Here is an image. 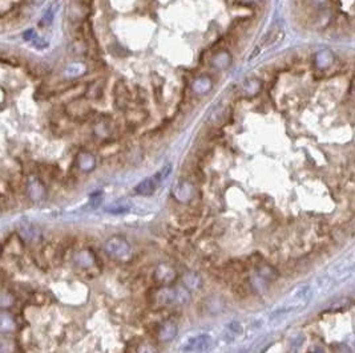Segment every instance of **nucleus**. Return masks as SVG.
I'll return each instance as SVG.
<instances>
[{
    "label": "nucleus",
    "instance_id": "7",
    "mask_svg": "<svg viewBox=\"0 0 355 353\" xmlns=\"http://www.w3.org/2000/svg\"><path fill=\"white\" fill-rule=\"evenodd\" d=\"M20 329L14 312L9 309H0V333H14Z\"/></svg>",
    "mask_w": 355,
    "mask_h": 353
},
{
    "label": "nucleus",
    "instance_id": "6",
    "mask_svg": "<svg viewBox=\"0 0 355 353\" xmlns=\"http://www.w3.org/2000/svg\"><path fill=\"white\" fill-rule=\"evenodd\" d=\"M3 252H5V255L22 259L24 258V252H26V244L18 234L9 235L7 242L3 246Z\"/></svg>",
    "mask_w": 355,
    "mask_h": 353
},
{
    "label": "nucleus",
    "instance_id": "9",
    "mask_svg": "<svg viewBox=\"0 0 355 353\" xmlns=\"http://www.w3.org/2000/svg\"><path fill=\"white\" fill-rule=\"evenodd\" d=\"M18 235L22 238L24 244H30L31 247L32 246L35 247L41 239L40 233H39V230L36 229L35 226H24L22 229V233Z\"/></svg>",
    "mask_w": 355,
    "mask_h": 353
},
{
    "label": "nucleus",
    "instance_id": "13",
    "mask_svg": "<svg viewBox=\"0 0 355 353\" xmlns=\"http://www.w3.org/2000/svg\"><path fill=\"white\" fill-rule=\"evenodd\" d=\"M77 165H79V168H80L81 170L89 172V170L94 169L95 158L91 154H88V153H81V154L79 155V158H77Z\"/></svg>",
    "mask_w": 355,
    "mask_h": 353
},
{
    "label": "nucleus",
    "instance_id": "4",
    "mask_svg": "<svg viewBox=\"0 0 355 353\" xmlns=\"http://www.w3.org/2000/svg\"><path fill=\"white\" fill-rule=\"evenodd\" d=\"M156 299L164 305L185 304L189 301L191 296L187 290H182V288H161L160 291H157L156 294Z\"/></svg>",
    "mask_w": 355,
    "mask_h": 353
},
{
    "label": "nucleus",
    "instance_id": "3",
    "mask_svg": "<svg viewBox=\"0 0 355 353\" xmlns=\"http://www.w3.org/2000/svg\"><path fill=\"white\" fill-rule=\"evenodd\" d=\"M311 297V287L307 284L299 286L295 288L288 299L282 303L281 309L278 312H289V311H294V309L301 308L309 303V299Z\"/></svg>",
    "mask_w": 355,
    "mask_h": 353
},
{
    "label": "nucleus",
    "instance_id": "17",
    "mask_svg": "<svg viewBox=\"0 0 355 353\" xmlns=\"http://www.w3.org/2000/svg\"><path fill=\"white\" fill-rule=\"evenodd\" d=\"M244 4H257L258 1H261V0H241Z\"/></svg>",
    "mask_w": 355,
    "mask_h": 353
},
{
    "label": "nucleus",
    "instance_id": "1",
    "mask_svg": "<svg viewBox=\"0 0 355 353\" xmlns=\"http://www.w3.org/2000/svg\"><path fill=\"white\" fill-rule=\"evenodd\" d=\"M73 267L79 274L87 278H94L98 272V262L96 255L89 248H81L73 255Z\"/></svg>",
    "mask_w": 355,
    "mask_h": 353
},
{
    "label": "nucleus",
    "instance_id": "10",
    "mask_svg": "<svg viewBox=\"0 0 355 353\" xmlns=\"http://www.w3.org/2000/svg\"><path fill=\"white\" fill-rule=\"evenodd\" d=\"M159 185H160V182L156 179L155 176H149V178H147V179H144V181L140 182V183L136 186L134 191H136L138 195L149 197V195H152L153 193H155L156 189H157V186Z\"/></svg>",
    "mask_w": 355,
    "mask_h": 353
},
{
    "label": "nucleus",
    "instance_id": "2",
    "mask_svg": "<svg viewBox=\"0 0 355 353\" xmlns=\"http://www.w3.org/2000/svg\"><path fill=\"white\" fill-rule=\"evenodd\" d=\"M102 248L109 258L117 262L129 261V258L132 255V247H130L128 240L123 236H119V235L108 239L107 242L104 243Z\"/></svg>",
    "mask_w": 355,
    "mask_h": 353
},
{
    "label": "nucleus",
    "instance_id": "18",
    "mask_svg": "<svg viewBox=\"0 0 355 353\" xmlns=\"http://www.w3.org/2000/svg\"><path fill=\"white\" fill-rule=\"evenodd\" d=\"M14 353H26V349H23L22 347H18V348L14 351Z\"/></svg>",
    "mask_w": 355,
    "mask_h": 353
},
{
    "label": "nucleus",
    "instance_id": "14",
    "mask_svg": "<svg viewBox=\"0 0 355 353\" xmlns=\"http://www.w3.org/2000/svg\"><path fill=\"white\" fill-rule=\"evenodd\" d=\"M27 300L28 303H31V304L33 305H44L48 303V296L45 295L44 292L31 291Z\"/></svg>",
    "mask_w": 355,
    "mask_h": 353
},
{
    "label": "nucleus",
    "instance_id": "15",
    "mask_svg": "<svg viewBox=\"0 0 355 353\" xmlns=\"http://www.w3.org/2000/svg\"><path fill=\"white\" fill-rule=\"evenodd\" d=\"M170 172H172V165H166V166H164V168L161 169L160 172L156 173L155 178L159 182H162L164 179H166V178H168L169 174H170Z\"/></svg>",
    "mask_w": 355,
    "mask_h": 353
},
{
    "label": "nucleus",
    "instance_id": "12",
    "mask_svg": "<svg viewBox=\"0 0 355 353\" xmlns=\"http://www.w3.org/2000/svg\"><path fill=\"white\" fill-rule=\"evenodd\" d=\"M201 278L200 275L195 272H188L184 276V284L188 290H198L201 287Z\"/></svg>",
    "mask_w": 355,
    "mask_h": 353
},
{
    "label": "nucleus",
    "instance_id": "16",
    "mask_svg": "<svg viewBox=\"0 0 355 353\" xmlns=\"http://www.w3.org/2000/svg\"><path fill=\"white\" fill-rule=\"evenodd\" d=\"M137 353H155V349L152 348L151 345L148 344H142L138 347Z\"/></svg>",
    "mask_w": 355,
    "mask_h": 353
},
{
    "label": "nucleus",
    "instance_id": "19",
    "mask_svg": "<svg viewBox=\"0 0 355 353\" xmlns=\"http://www.w3.org/2000/svg\"><path fill=\"white\" fill-rule=\"evenodd\" d=\"M1 255H3V246L0 244V258H1Z\"/></svg>",
    "mask_w": 355,
    "mask_h": 353
},
{
    "label": "nucleus",
    "instance_id": "5",
    "mask_svg": "<svg viewBox=\"0 0 355 353\" xmlns=\"http://www.w3.org/2000/svg\"><path fill=\"white\" fill-rule=\"evenodd\" d=\"M213 345H214V341L210 336L198 335L195 336V337H192L191 340H188V343L185 344L184 349H185V352L201 353L210 351V349L213 348Z\"/></svg>",
    "mask_w": 355,
    "mask_h": 353
},
{
    "label": "nucleus",
    "instance_id": "8",
    "mask_svg": "<svg viewBox=\"0 0 355 353\" xmlns=\"http://www.w3.org/2000/svg\"><path fill=\"white\" fill-rule=\"evenodd\" d=\"M176 271H174L170 265H160L155 271V279L156 282L160 283L162 286H169L176 280Z\"/></svg>",
    "mask_w": 355,
    "mask_h": 353
},
{
    "label": "nucleus",
    "instance_id": "11",
    "mask_svg": "<svg viewBox=\"0 0 355 353\" xmlns=\"http://www.w3.org/2000/svg\"><path fill=\"white\" fill-rule=\"evenodd\" d=\"M176 335H177V325L174 322H166L165 324H162V327L159 331V339L164 343L172 341Z\"/></svg>",
    "mask_w": 355,
    "mask_h": 353
}]
</instances>
